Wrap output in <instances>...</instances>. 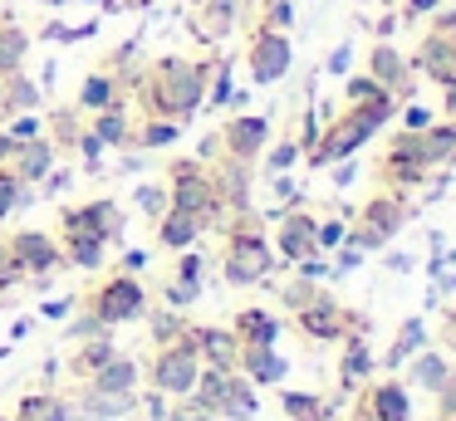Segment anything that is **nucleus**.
<instances>
[{
  "instance_id": "obj_4",
  "label": "nucleus",
  "mask_w": 456,
  "mask_h": 421,
  "mask_svg": "<svg viewBox=\"0 0 456 421\" xmlns=\"http://www.w3.org/2000/svg\"><path fill=\"white\" fill-rule=\"evenodd\" d=\"M275 264V250L265 245V231H260L256 215L240 211V221L231 225L226 235V255H221V270H226L231 284H260Z\"/></svg>"
},
{
  "instance_id": "obj_47",
  "label": "nucleus",
  "mask_w": 456,
  "mask_h": 421,
  "mask_svg": "<svg viewBox=\"0 0 456 421\" xmlns=\"http://www.w3.org/2000/svg\"><path fill=\"white\" fill-rule=\"evenodd\" d=\"M167 421H226V417H216V411H207V407H197V401H182L177 411H172Z\"/></svg>"
},
{
  "instance_id": "obj_51",
  "label": "nucleus",
  "mask_w": 456,
  "mask_h": 421,
  "mask_svg": "<svg viewBox=\"0 0 456 421\" xmlns=\"http://www.w3.org/2000/svg\"><path fill=\"white\" fill-rule=\"evenodd\" d=\"M436 5H442V0H403V15L417 20V15H432Z\"/></svg>"
},
{
  "instance_id": "obj_33",
  "label": "nucleus",
  "mask_w": 456,
  "mask_h": 421,
  "mask_svg": "<svg viewBox=\"0 0 456 421\" xmlns=\"http://www.w3.org/2000/svg\"><path fill=\"white\" fill-rule=\"evenodd\" d=\"M344 103H348V108H403L383 84H378V78H368V74H354V78L344 84Z\"/></svg>"
},
{
  "instance_id": "obj_22",
  "label": "nucleus",
  "mask_w": 456,
  "mask_h": 421,
  "mask_svg": "<svg viewBox=\"0 0 456 421\" xmlns=\"http://www.w3.org/2000/svg\"><path fill=\"white\" fill-rule=\"evenodd\" d=\"M236 372L265 387V382H280L289 368H285V358H280L275 348H256V343H240V352H236Z\"/></svg>"
},
{
  "instance_id": "obj_30",
  "label": "nucleus",
  "mask_w": 456,
  "mask_h": 421,
  "mask_svg": "<svg viewBox=\"0 0 456 421\" xmlns=\"http://www.w3.org/2000/svg\"><path fill=\"white\" fill-rule=\"evenodd\" d=\"M231 69H236V59L221 54V49H211V69H207V88H201V103L207 108H231Z\"/></svg>"
},
{
  "instance_id": "obj_45",
  "label": "nucleus",
  "mask_w": 456,
  "mask_h": 421,
  "mask_svg": "<svg viewBox=\"0 0 456 421\" xmlns=\"http://www.w3.org/2000/svg\"><path fill=\"white\" fill-rule=\"evenodd\" d=\"M201 270H207L201 255H182V260H177V284H197V289H201Z\"/></svg>"
},
{
  "instance_id": "obj_15",
  "label": "nucleus",
  "mask_w": 456,
  "mask_h": 421,
  "mask_svg": "<svg viewBox=\"0 0 456 421\" xmlns=\"http://www.w3.org/2000/svg\"><path fill=\"white\" fill-rule=\"evenodd\" d=\"M240 10H246V0H201L197 15H191V39L207 45V49L221 45V39L240 25Z\"/></svg>"
},
{
  "instance_id": "obj_57",
  "label": "nucleus",
  "mask_w": 456,
  "mask_h": 421,
  "mask_svg": "<svg viewBox=\"0 0 456 421\" xmlns=\"http://www.w3.org/2000/svg\"><path fill=\"white\" fill-rule=\"evenodd\" d=\"M182 5H187V10H197V5H201V0H182Z\"/></svg>"
},
{
  "instance_id": "obj_12",
  "label": "nucleus",
  "mask_w": 456,
  "mask_h": 421,
  "mask_svg": "<svg viewBox=\"0 0 456 421\" xmlns=\"http://www.w3.org/2000/svg\"><path fill=\"white\" fill-rule=\"evenodd\" d=\"M123 215L113 201H84V206H69L60 215V245L64 240H94V245H109L118 235Z\"/></svg>"
},
{
  "instance_id": "obj_55",
  "label": "nucleus",
  "mask_w": 456,
  "mask_h": 421,
  "mask_svg": "<svg viewBox=\"0 0 456 421\" xmlns=\"http://www.w3.org/2000/svg\"><path fill=\"white\" fill-rule=\"evenodd\" d=\"M442 343H446V348H456V309L446 313V323H442Z\"/></svg>"
},
{
  "instance_id": "obj_48",
  "label": "nucleus",
  "mask_w": 456,
  "mask_h": 421,
  "mask_svg": "<svg viewBox=\"0 0 456 421\" xmlns=\"http://www.w3.org/2000/svg\"><path fill=\"white\" fill-rule=\"evenodd\" d=\"M427 123H432V113H427L422 103H407V113H403V127H412V133H422Z\"/></svg>"
},
{
  "instance_id": "obj_25",
  "label": "nucleus",
  "mask_w": 456,
  "mask_h": 421,
  "mask_svg": "<svg viewBox=\"0 0 456 421\" xmlns=\"http://www.w3.org/2000/svg\"><path fill=\"white\" fill-rule=\"evenodd\" d=\"M74 407H79L89 421H113V417H128L133 411V392H99V387L84 382V392L74 397Z\"/></svg>"
},
{
  "instance_id": "obj_7",
  "label": "nucleus",
  "mask_w": 456,
  "mask_h": 421,
  "mask_svg": "<svg viewBox=\"0 0 456 421\" xmlns=\"http://www.w3.org/2000/svg\"><path fill=\"white\" fill-rule=\"evenodd\" d=\"M407 64H412L417 74H427L436 88L456 84V15H452V10H442V15L432 20V29L422 35V45L412 49Z\"/></svg>"
},
{
  "instance_id": "obj_38",
  "label": "nucleus",
  "mask_w": 456,
  "mask_h": 421,
  "mask_svg": "<svg viewBox=\"0 0 456 421\" xmlns=\"http://www.w3.org/2000/svg\"><path fill=\"white\" fill-rule=\"evenodd\" d=\"M246 5L260 10L256 25H265V29H285L289 35V25H295V0H246Z\"/></svg>"
},
{
  "instance_id": "obj_10",
  "label": "nucleus",
  "mask_w": 456,
  "mask_h": 421,
  "mask_svg": "<svg viewBox=\"0 0 456 421\" xmlns=\"http://www.w3.org/2000/svg\"><path fill=\"white\" fill-rule=\"evenodd\" d=\"M289 64H295V49H289V35L285 29H265L250 20L246 29V69L256 84H280V78L289 74Z\"/></svg>"
},
{
  "instance_id": "obj_26",
  "label": "nucleus",
  "mask_w": 456,
  "mask_h": 421,
  "mask_svg": "<svg viewBox=\"0 0 456 421\" xmlns=\"http://www.w3.org/2000/svg\"><path fill=\"white\" fill-rule=\"evenodd\" d=\"M358 407H368L383 421H407V392H403V382H373V387H363Z\"/></svg>"
},
{
  "instance_id": "obj_8",
  "label": "nucleus",
  "mask_w": 456,
  "mask_h": 421,
  "mask_svg": "<svg viewBox=\"0 0 456 421\" xmlns=\"http://www.w3.org/2000/svg\"><path fill=\"white\" fill-rule=\"evenodd\" d=\"M197 372H201V358H197V343H191V328L172 343H158V352H152V387L158 392L187 397L197 387Z\"/></svg>"
},
{
  "instance_id": "obj_20",
  "label": "nucleus",
  "mask_w": 456,
  "mask_h": 421,
  "mask_svg": "<svg viewBox=\"0 0 456 421\" xmlns=\"http://www.w3.org/2000/svg\"><path fill=\"white\" fill-rule=\"evenodd\" d=\"M40 103H45V93H40V84H35L25 69H15V74L0 78V123L15 117V113H35Z\"/></svg>"
},
{
  "instance_id": "obj_36",
  "label": "nucleus",
  "mask_w": 456,
  "mask_h": 421,
  "mask_svg": "<svg viewBox=\"0 0 456 421\" xmlns=\"http://www.w3.org/2000/svg\"><path fill=\"white\" fill-rule=\"evenodd\" d=\"M177 133H182V123H167V117H142V123L133 127L128 142H138V147H172V142H177Z\"/></svg>"
},
{
  "instance_id": "obj_28",
  "label": "nucleus",
  "mask_w": 456,
  "mask_h": 421,
  "mask_svg": "<svg viewBox=\"0 0 456 421\" xmlns=\"http://www.w3.org/2000/svg\"><path fill=\"white\" fill-rule=\"evenodd\" d=\"M89 133L99 137L103 147H128V137H133L128 103H113V108H103V113H89Z\"/></svg>"
},
{
  "instance_id": "obj_50",
  "label": "nucleus",
  "mask_w": 456,
  "mask_h": 421,
  "mask_svg": "<svg viewBox=\"0 0 456 421\" xmlns=\"http://www.w3.org/2000/svg\"><path fill=\"white\" fill-rule=\"evenodd\" d=\"M295 157H299V147H295V142H285V147H275V152H270V166H275V172H285V166L295 162Z\"/></svg>"
},
{
  "instance_id": "obj_9",
  "label": "nucleus",
  "mask_w": 456,
  "mask_h": 421,
  "mask_svg": "<svg viewBox=\"0 0 456 421\" xmlns=\"http://www.w3.org/2000/svg\"><path fill=\"white\" fill-rule=\"evenodd\" d=\"M403 221H407L403 196H397V191H378L373 201H363L354 231H348V245H354V250H383V245L403 231Z\"/></svg>"
},
{
  "instance_id": "obj_58",
  "label": "nucleus",
  "mask_w": 456,
  "mask_h": 421,
  "mask_svg": "<svg viewBox=\"0 0 456 421\" xmlns=\"http://www.w3.org/2000/svg\"><path fill=\"white\" fill-rule=\"evenodd\" d=\"M436 421H456V411H446V417H436Z\"/></svg>"
},
{
  "instance_id": "obj_46",
  "label": "nucleus",
  "mask_w": 456,
  "mask_h": 421,
  "mask_svg": "<svg viewBox=\"0 0 456 421\" xmlns=\"http://www.w3.org/2000/svg\"><path fill=\"white\" fill-rule=\"evenodd\" d=\"M5 123H11V133L20 137V142H25V137H40V133H45L35 113H15V117H5Z\"/></svg>"
},
{
  "instance_id": "obj_24",
  "label": "nucleus",
  "mask_w": 456,
  "mask_h": 421,
  "mask_svg": "<svg viewBox=\"0 0 456 421\" xmlns=\"http://www.w3.org/2000/svg\"><path fill=\"white\" fill-rule=\"evenodd\" d=\"M191 343H197V358L207 362V368H236V333L231 328H191Z\"/></svg>"
},
{
  "instance_id": "obj_34",
  "label": "nucleus",
  "mask_w": 456,
  "mask_h": 421,
  "mask_svg": "<svg viewBox=\"0 0 456 421\" xmlns=\"http://www.w3.org/2000/svg\"><path fill=\"white\" fill-rule=\"evenodd\" d=\"M133 382H138V362L113 352V358L89 377V387H99V392H133Z\"/></svg>"
},
{
  "instance_id": "obj_43",
  "label": "nucleus",
  "mask_w": 456,
  "mask_h": 421,
  "mask_svg": "<svg viewBox=\"0 0 456 421\" xmlns=\"http://www.w3.org/2000/svg\"><path fill=\"white\" fill-rule=\"evenodd\" d=\"M182 333H187V323L172 319V313H158V319H152V343H172V338H182Z\"/></svg>"
},
{
  "instance_id": "obj_19",
  "label": "nucleus",
  "mask_w": 456,
  "mask_h": 421,
  "mask_svg": "<svg viewBox=\"0 0 456 421\" xmlns=\"http://www.w3.org/2000/svg\"><path fill=\"white\" fill-rule=\"evenodd\" d=\"M5 245H11L15 264H20L25 274H50L54 264H60V245H54L45 231H15Z\"/></svg>"
},
{
  "instance_id": "obj_52",
  "label": "nucleus",
  "mask_w": 456,
  "mask_h": 421,
  "mask_svg": "<svg viewBox=\"0 0 456 421\" xmlns=\"http://www.w3.org/2000/svg\"><path fill=\"white\" fill-rule=\"evenodd\" d=\"M348 54H354V49H348V45H338V49H334V59H329L324 69H329V74H348Z\"/></svg>"
},
{
  "instance_id": "obj_31",
  "label": "nucleus",
  "mask_w": 456,
  "mask_h": 421,
  "mask_svg": "<svg viewBox=\"0 0 456 421\" xmlns=\"http://www.w3.org/2000/svg\"><path fill=\"white\" fill-rule=\"evenodd\" d=\"M113 352H118V348H113L109 328H103V333H94V338H79V352L69 358V372H74V377H84V382H89L94 372H99L103 362L113 358Z\"/></svg>"
},
{
  "instance_id": "obj_29",
  "label": "nucleus",
  "mask_w": 456,
  "mask_h": 421,
  "mask_svg": "<svg viewBox=\"0 0 456 421\" xmlns=\"http://www.w3.org/2000/svg\"><path fill=\"white\" fill-rule=\"evenodd\" d=\"M236 343H256V348H275V338H280V323H275V313H265V309H240L236 313Z\"/></svg>"
},
{
  "instance_id": "obj_6",
  "label": "nucleus",
  "mask_w": 456,
  "mask_h": 421,
  "mask_svg": "<svg viewBox=\"0 0 456 421\" xmlns=\"http://www.w3.org/2000/svg\"><path fill=\"white\" fill-rule=\"evenodd\" d=\"M84 313H94L103 328H113V323L142 319V313H148V294H142V284L133 279L128 270H118V274H109L94 294H84Z\"/></svg>"
},
{
  "instance_id": "obj_42",
  "label": "nucleus",
  "mask_w": 456,
  "mask_h": 421,
  "mask_svg": "<svg viewBox=\"0 0 456 421\" xmlns=\"http://www.w3.org/2000/svg\"><path fill=\"white\" fill-rule=\"evenodd\" d=\"M20 279H25V270L15 264L11 245H5V235H0V289H11V284H20Z\"/></svg>"
},
{
  "instance_id": "obj_35",
  "label": "nucleus",
  "mask_w": 456,
  "mask_h": 421,
  "mask_svg": "<svg viewBox=\"0 0 456 421\" xmlns=\"http://www.w3.org/2000/svg\"><path fill=\"white\" fill-rule=\"evenodd\" d=\"M427 343V323L422 319H407L403 333H397V343L387 348V368H403L407 358H417V348Z\"/></svg>"
},
{
  "instance_id": "obj_41",
  "label": "nucleus",
  "mask_w": 456,
  "mask_h": 421,
  "mask_svg": "<svg viewBox=\"0 0 456 421\" xmlns=\"http://www.w3.org/2000/svg\"><path fill=\"white\" fill-rule=\"evenodd\" d=\"M280 299L289 304V309H305V304H314L319 299V289H314V279H295V284H285V289H280Z\"/></svg>"
},
{
  "instance_id": "obj_21",
  "label": "nucleus",
  "mask_w": 456,
  "mask_h": 421,
  "mask_svg": "<svg viewBox=\"0 0 456 421\" xmlns=\"http://www.w3.org/2000/svg\"><path fill=\"white\" fill-rule=\"evenodd\" d=\"M5 166H11L20 182H45V176H50V166H54V142H50L45 133H40V137H25Z\"/></svg>"
},
{
  "instance_id": "obj_44",
  "label": "nucleus",
  "mask_w": 456,
  "mask_h": 421,
  "mask_svg": "<svg viewBox=\"0 0 456 421\" xmlns=\"http://www.w3.org/2000/svg\"><path fill=\"white\" fill-rule=\"evenodd\" d=\"M138 206H142L148 215H162V211H167V186H142V191H138Z\"/></svg>"
},
{
  "instance_id": "obj_37",
  "label": "nucleus",
  "mask_w": 456,
  "mask_h": 421,
  "mask_svg": "<svg viewBox=\"0 0 456 421\" xmlns=\"http://www.w3.org/2000/svg\"><path fill=\"white\" fill-rule=\"evenodd\" d=\"M280 407H285L289 421H329L324 397H314V392H285V397H280Z\"/></svg>"
},
{
  "instance_id": "obj_18",
  "label": "nucleus",
  "mask_w": 456,
  "mask_h": 421,
  "mask_svg": "<svg viewBox=\"0 0 456 421\" xmlns=\"http://www.w3.org/2000/svg\"><path fill=\"white\" fill-rule=\"evenodd\" d=\"M211 182H216V191H221V206L226 211H246L250 206V162H240V157H226L221 152L216 162H211Z\"/></svg>"
},
{
  "instance_id": "obj_56",
  "label": "nucleus",
  "mask_w": 456,
  "mask_h": 421,
  "mask_svg": "<svg viewBox=\"0 0 456 421\" xmlns=\"http://www.w3.org/2000/svg\"><path fill=\"white\" fill-rule=\"evenodd\" d=\"M354 421H383V417H373L368 407H354Z\"/></svg>"
},
{
  "instance_id": "obj_53",
  "label": "nucleus",
  "mask_w": 456,
  "mask_h": 421,
  "mask_svg": "<svg viewBox=\"0 0 456 421\" xmlns=\"http://www.w3.org/2000/svg\"><path fill=\"white\" fill-rule=\"evenodd\" d=\"M15 147H20V137H15L11 127H5V133H0V162H11V157H15Z\"/></svg>"
},
{
  "instance_id": "obj_5",
  "label": "nucleus",
  "mask_w": 456,
  "mask_h": 421,
  "mask_svg": "<svg viewBox=\"0 0 456 421\" xmlns=\"http://www.w3.org/2000/svg\"><path fill=\"white\" fill-rule=\"evenodd\" d=\"M427 172H432V162H427L422 133H412V127H403L383 147V157H378V182H383V191H412V186L427 182Z\"/></svg>"
},
{
  "instance_id": "obj_14",
  "label": "nucleus",
  "mask_w": 456,
  "mask_h": 421,
  "mask_svg": "<svg viewBox=\"0 0 456 421\" xmlns=\"http://www.w3.org/2000/svg\"><path fill=\"white\" fill-rule=\"evenodd\" d=\"M221 152L226 157H240V162H250L256 166V157L265 152V142H270V123H265V113H236L226 127H221Z\"/></svg>"
},
{
  "instance_id": "obj_32",
  "label": "nucleus",
  "mask_w": 456,
  "mask_h": 421,
  "mask_svg": "<svg viewBox=\"0 0 456 421\" xmlns=\"http://www.w3.org/2000/svg\"><path fill=\"white\" fill-rule=\"evenodd\" d=\"M373 372V352H368V338L363 333H348L344 338V362H338V382H344L348 392L358 387V382Z\"/></svg>"
},
{
  "instance_id": "obj_49",
  "label": "nucleus",
  "mask_w": 456,
  "mask_h": 421,
  "mask_svg": "<svg viewBox=\"0 0 456 421\" xmlns=\"http://www.w3.org/2000/svg\"><path fill=\"white\" fill-rule=\"evenodd\" d=\"M197 294H201L197 284H177V279L167 284V304H177V309H182V304H191V299H197Z\"/></svg>"
},
{
  "instance_id": "obj_13",
  "label": "nucleus",
  "mask_w": 456,
  "mask_h": 421,
  "mask_svg": "<svg viewBox=\"0 0 456 421\" xmlns=\"http://www.w3.org/2000/svg\"><path fill=\"white\" fill-rule=\"evenodd\" d=\"M368 78H378V84L387 88V93L397 98V103H412V88H417V69L403 59V49L387 45V39H378L373 49H368Z\"/></svg>"
},
{
  "instance_id": "obj_17",
  "label": "nucleus",
  "mask_w": 456,
  "mask_h": 421,
  "mask_svg": "<svg viewBox=\"0 0 456 421\" xmlns=\"http://www.w3.org/2000/svg\"><path fill=\"white\" fill-rule=\"evenodd\" d=\"M113 103H128V78L113 74V69H94V74H84L74 108L89 117V113H103V108H113Z\"/></svg>"
},
{
  "instance_id": "obj_54",
  "label": "nucleus",
  "mask_w": 456,
  "mask_h": 421,
  "mask_svg": "<svg viewBox=\"0 0 456 421\" xmlns=\"http://www.w3.org/2000/svg\"><path fill=\"white\" fill-rule=\"evenodd\" d=\"M442 113L456 117V84H442Z\"/></svg>"
},
{
  "instance_id": "obj_1",
  "label": "nucleus",
  "mask_w": 456,
  "mask_h": 421,
  "mask_svg": "<svg viewBox=\"0 0 456 421\" xmlns=\"http://www.w3.org/2000/svg\"><path fill=\"white\" fill-rule=\"evenodd\" d=\"M216 49V45H211ZM207 59H182V54H162L152 59L142 74H128V93L142 103L148 117H167V123H187L201 108V88H207Z\"/></svg>"
},
{
  "instance_id": "obj_23",
  "label": "nucleus",
  "mask_w": 456,
  "mask_h": 421,
  "mask_svg": "<svg viewBox=\"0 0 456 421\" xmlns=\"http://www.w3.org/2000/svg\"><path fill=\"white\" fill-rule=\"evenodd\" d=\"M25 59H30V29L11 10H0V78L25 69Z\"/></svg>"
},
{
  "instance_id": "obj_39",
  "label": "nucleus",
  "mask_w": 456,
  "mask_h": 421,
  "mask_svg": "<svg viewBox=\"0 0 456 421\" xmlns=\"http://www.w3.org/2000/svg\"><path fill=\"white\" fill-rule=\"evenodd\" d=\"M452 377V372H446V362L436 358V352H422V358H412V382H422V387H442V382Z\"/></svg>"
},
{
  "instance_id": "obj_11",
  "label": "nucleus",
  "mask_w": 456,
  "mask_h": 421,
  "mask_svg": "<svg viewBox=\"0 0 456 421\" xmlns=\"http://www.w3.org/2000/svg\"><path fill=\"white\" fill-rule=\"evenodd\" d=\"M295 323H299L305 338H324V343H338V338H348V333H368L363 313L344 309V304L324 299V294H319L314 304H305V309L295 313Z\"/></svg>"
},
{
  "instance_id": "obj_27",
  "label": "nucleus",
  "mask_w": 456,
  "mask_h": 421,
  "mask_svg": "<svg viewBox=\"0 0 456 421\" xmlns=\"http://www.w3.org/2000/svg\"><path fill=\"white\" fill-rule=\"evenodd\" d=\"M201 231H207V225H201L197 215L177 211V206H167V211L158 215V245H167V250H187Z\"/></svg>"
},
{
  "instance_id": "obj_2",
  "label": "nucleus",
  "mask_w": 456,
  "mask_h": 421,
  "mask_svg": "<svg viewBox=\"0 0 456 421\" xmlns=\"http://www.w3.org/2000/svg\"><path fill=\"white\" fill-rule=\"evenodd\" d=\"M162 186H167V206L197 215L201 225H221L226 206H221V191H216V182H211L207 162H197V157H177V162L167 166V182Z\"/></svg>"
},
{
  "instance_id": "obj_16",
  "label": "nucleus",
  "mask_w": 456,
  "mask_h": 421,
  "mask_svg": "<svg viewBox=\"0 0 456 421\" xmlns=\"http://www.w3.org/2000/svg\"><path fill=\"white\" fill-rule=\"evenodd\" d=\"M314 215L309 211H280V225H275V250L285 255V264H299V260H314Z\"/></svg>"
},
{
  "instance_id": "obj_40",
  "label": "nucleus",
  "mask_w": 456,
  "mask_h": 421,
  "mask_svg": "<svg viewBox=\"0 0 456 421\" xmlns=\"http://www.w3.org/2000/svg\"><path fill=\"white\" fill-rule=\"evenodd\" d=\"M15 206H25V182H20V176H15L5 162H0V221H5Z\"/></svg>"
},
{
  "instance_id": "obj_3",
  "label": "nucleus",
  "mask_w": 456,
  "mask_h": 421,
  "mask_svg": "<svg viewBox=\"0 0 456 421\" xmlns=\"http://www.w3.org/2000/svg\"><path fill=\"white\" fill-rule=\"evenodd\" d=\"M393 113H397V108H348L344 117H334V123H329L324 137H314V147H309V166H329V162L354 157L358 147L378 133V127L393 123Z\"/></svg>"
}]
</instances>
